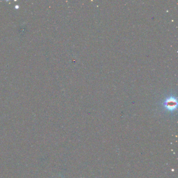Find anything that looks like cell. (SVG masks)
I'll return each mask as SVG.
<instances>
[{
  "mask_svg": "<svg viewBox=\"0 0 178 178\" xmlns=\"http://www.w3.org/2000/svg\"><path fill=\"white\" fill-rule=\"evenodd\" d=\"M165 107L169 111H172L174 110L177 106L176 100L173 98L167 99L164 103Z\"/></svg>",
  "mask_w": 178,
  "mask_h": 178,
  "instance_id": "obj_1",
  "label": "cell"
}]
</instances>
